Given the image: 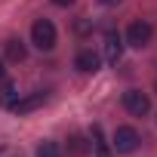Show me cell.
<instances>
[{
  "instance_id": "6da1fadb",
  "label": "cell",
  "mask_w": 157,
  "mask_h": 157,
  "mask_svg": "<svg viewBox=\"0 0 157 157\" xmlns=\"http://www.w3.org/2000/svg\"><path fill=\"white\" fill-rule=\"evenodd\" d=\"M31 43L40 49V52H49L56 46V25L49 19H37L31 25Z\"/></svg>"
},
{
  "instance_id": "7a4b0ae2",
  "label": "cell",
  "mask_w": 157,
  "mask_h": 157,
  "mask_svg": "<svg viewBox=\"0 0 157 157\" xmlns=\"http://www.w3.org/2000/svg\"><path fill=\"white\" fill-rule=\"evenodd\" d=\"M151 37H154V28H151V22H132L129 28H126V43L129 46H136V49H145L148 43H151Z\"/></svg>"
},
{
  "instance_id": "3957f363",
  "label": "cell",
  "mask_w": 157,
  "mask_h": 157,
  "mask_svg": "<svg viewBox=\"0 0 157 157\" xmlns=\"http://www.w3.org/2000/svg\"><path fill=\"white\" fill-rule=\"evenodd\" d=\"M139 142H142V139H139V132H136L132 126H117V129H114V142H111V145H114V151H117V154H132V151L139 148Z\"/></svg>"
},
{
  "instance_id": "277c9868",
  "label": "cell",
  "mask_w": 157,
  "mask_h": 157,
  "mask_svg": "<svg viewBox=\"0 0 157 157\" xmlns=\"http://www.w3.org/2000/svg\"><path fill=\"white\" fill-rule=\"evenodd\" d=\"M123 108H126L132 117H145V114L151 111V102H148V96H145L142 90H126V93H123Z\"/></svg>"
},
{
  "instance_id": "5b68a950",
  "label": "cell",
  "mask_w": 157,
  "mask_h": 157,
  "mask_svg": "<svg viewBox=\"0 0 157 157\" xmlns=\"http://www.w3.org/2000/svg\"><path fill=\"white\" fill-rule=\"evenodd\" d=\"M43 105H46V93H28L25 99H16L10 111H16V114L22 117V114H31V111L43 108Z\"/></svg>"
},
{
  "instance_id": "8992f818",
  "label": "cell",
  "mask_w": 157,
  "mask_h": 157,
  "mask_svg": "<svg viewBox=\"0 0 157 157\" xmlns=\"http://www.w3.org/2000/svg\"><path fill=\"white\" fill-rule=\"evenodd\" d=\"M74 68L83 71V74H96V71L102 68V56L93 52V49H80V52H77V59H74Z\"/></svg>"
},
{
  "instance_id": "52a82bcc",
  "label": "cell",
  "mask_w": 157,
  "mask_h": 157,
  "mask_svg": "<svg viewBox=\"0 0 157 157\" xmlns=\"http://www.w3.org/2000/svg\"><path fill=\"white\" fill-rule=\"evenodd\" d=\"M120 56H123V37H120L117 31H108V34H105V59H108L111 65H117Z\"/></svg>"
},
{
  "instance_id": "ba28073f",
  "label": "cell",
  "mask_w": 157,
  "mask_h": 157,
  "mask_svg": "<svg viewBox=\"0 0 157 157\" xmlns=\"http://www.w3.org/2000/svg\"><path fill=\"white\" fill-rule=\"evenodd\" d=\"M3 52H6L10 62H25V56H28V49H25V43H22L19 37H10V40L3 43Z\"/></svg>"
},
{
  "instance_id": "9c48e42d",
  "label": "cell",
  "mask_w": 157,
  "mask_h": 157,
  "mask_svg": "<svg viewBox=\"0 0 157 157\" xmlns=\"http://www.w3.org/2000/svg\"><path fill=\"white\" fill-rule=\"evenodd\" d=\"M16 96H19V93H16V83L3 77V86H0V105H3V108H13Z\"/></svg>"
},
{
  "instance_id": "30bf717a",
  "label": "cell",
  "mask_w": 157,
  "mask_h": 157,
  "mask_svg": "<svg viewBox=\"0 0 157 157\" xmlns=\"http://www.w3.org/2000/svg\"><path fill=\"white\" fill-rule=\"evenodd\" d=\"M68 154H71V157H86V154H90V142H86L83 136H74V139L68 142Z\"/></svg>"
},
{
  "instance_id": "8fae6325",
  "label": "cell",
  "mask_w": 157,
  "mask_h": 157,
  "mask_svg": "<svg viewBox=\"0 0 157 157\" xmlns=\"http://www.w3.org/2000/svg\"><path fill=\"white\" fill-rule=\"evenodd\" d=\"M37 157H65V151H62L59 142H40L37 145Z\"/></svg>"
},
{
  "instance_id": "7c38bea8",
  "label": "cell",
  "mask_w": 157,
  "mask_h": 157,
  "mask_svg": "<svg viewBox=\"0 0 157 157\" xmlns=\"http://www.w3.org/2000/svg\"><path fill=\"white\" fill-rule=\"evenodd\" d=\"M52 3H56V6H71L74 0H52Z\"/></svg>"
},
{
  "instance_id": "4fadbf2b",
  "label": "cell",
  "mask_w": 157,
  "mask_h": 157,
  "mask_svg": "<svg viewBox=\"0 0 157 157\" xmlns=\"http://www.w3.org/2000/svg\"><path fill=\"white\" fill-rule=\"evenodd\" d=\"M99 3H102V6H117L120 0H99Z\"/></svg>"
},
{
  "instance_id": "5bb4252c",
  "label": "cell",
  "mask_w": 157,
  "mask_h": 157,
  "mask_svg": "<svg viewBox=\"0 0 157 157\" xmlns=\"http://www.w3.org/2000/svg\"><path fill=\"white\" fill-rule=\"evenodd\" d=\"M6 77V68H3V59H0V80H3Z\"/></svg>"
},
{
  "instance_id": "9a60e30c",
  "label": "cell",
  "mask_w": 157,
  "mask_h": 157,
  "mask_svg": "<svg viewBox=\"0 0 157 157\" xmlns=\"http://www.w3.org/2000/svg\"><path fill=\"white\" fill-rule=\"evenodd\" d=\"M154 90H157V80H154Z\"/></svg>"
}]
</instances>
